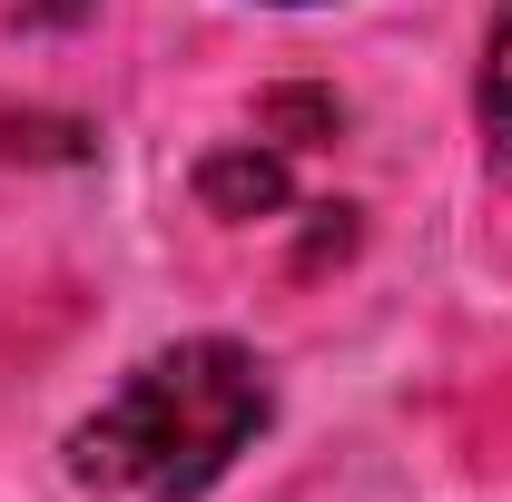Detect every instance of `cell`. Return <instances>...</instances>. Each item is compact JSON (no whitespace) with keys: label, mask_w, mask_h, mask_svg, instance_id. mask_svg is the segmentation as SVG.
<instances>
[{"label":"cell","mask_w":512,"mask_h":502,"mask_svg":"<svg viewBox=\"0 0 512 502\" xmlns=\"http://www.w3.org/2000/svg\"><path fill=\"white\" fill-rule=\"evenodd\" d=\"M266 414H276V384L237 335H178L69 434V483L138 493V502H197L266 434Z\"/></svg>","instance_id":"6da1fadb"},{"label":"cell","mask_w":512,"mask_h":502,"mask_svg":"<svg viewBox=\"0 0 512 502\" xmlns=\"http://www.w3.org/2000/svg\"><path fill=\"white\" fill-rule=\"evenodd\" d=\"M286 197H296V168H286L276 138H227V148L197 158V207L207 217H286Z\"/></svg>","instance_id":"7a4b0ae2"},{"label":"cell","mask_w":512,"mask_h":502,"mask_svg":"<svg viewBox=\"0 0 512 502\" xmlns=\"http://www.w3.org/2000/svg\"><path fill=\"white\" fill-rule=\"evenodd\" d=\"M473 119H483V158H493V178H512V0H503V20H493V40H483Z\"/></svg>","instance_id":"3957f363"},{"label":"cell","mask_w":512,"mask_h":502,"mask_svg":"<svg viewBox=\"0 0 512 502\" xmlns=\"http://www.w3.org/2000/svg\"><path fill=\"white\" fill-rule=\"evenodd\" d=\"M256 128H266L276 148H325V138L345 128V99H325V89H276V99L256 109Z\"/></svg>","instance_id":"277c9868"},{"label":"cell","mask_w":512,"mask_h":502,"mask_svg":"<svg viewBox=\"0 0 512 502\" xmlns=\"http://www.w3.org/2000/svg\"><path fill=\"white\" fill-rule=\"evenodd\" d=\"M266 10H325V0H266Z\"/></svg>","instance_id":"5b68a950"}]
</instances>
